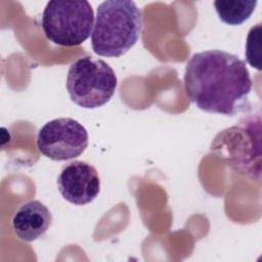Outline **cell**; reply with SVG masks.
I'll list each match as a JSON object with an SVG mask.
<instances>
[{"instance_id":"cell-1","label":"cell","mask_w":262,"mask_h":262,"mask_svg":"<svg viewBox=\"0 0 262 262\" xmlns=\"http://www.w3.org/2000/svg\"><path fill=\"white\" fill-rule=\"evenodd\" d=\"M183 81L190 102L204 112L224 116L245 110L252 91L246 62L219 49L194 53L186 63Z\"/></svg>"},{"instance_id":"cell-2","label":"cell","mask_w":262,"mask_h":262,"mask_svg":"<svg viewBox=\"0 0 262 262\" xmlns=\"http://www.w3.org/2000/svg\"><path fill=\"white\" fill-rule=\"evenodd\" d=\"M141 30L142 12L134 1H103L96 11L92 49L100 56L120 57L136 44Z\"/></svg>"},{"instance_id":"cell-3","label":"cell","mask_w":262,"mask_h":262,"mask_svg":"<svg viewBox=\"0 0 262 262\" xmlns=\"http://www.w3.org/2000/svg\"><path fill=\"white\" fill-rule=\"evenodd\" d=\"M260 117H248L236 125L219 132L211 144V151L230 168L250 179H259Z\"/></svg>"},{"instance_id":"cell-4","label":"cell","mask_w":262,"mask_h":262,"mask_svg":"<svg viewBox=\"0 0 262 262\" xmlns=\"http://www.w3.org/2000/svg\"><path fill=\"white\" fill-rule=\"evenodd\" d=\"M66 85L74 103L83 108H97L114 96L118 79L115 71L104 60L83 56L71 64Z\"/></svg>"},{"instance_id":"cell-5","label":"cell","mask_w":262,"mask_h":262,"mask_svg":"<svg viewBox=\"0 0 262 262\" xmlns=\"http://www.w3.org/2000/svg\"><path fill=\"white\" fill-rule=\"evenodd\" d=\"M45 37L52 43L73 47L92 34L94 11L88 1L52 0L47 2L41 20Z\"/></svg>"},{"instance_id":"cell-6","label":"cell","mask_w":262,"mask_h":262,"mask_svg":"<svg viewBox=\"0 0 262 262\" xmlns=\"http://www.w3.org/2000/svg\"><path fill=\"white\" fill-rule=\"evenodd\" d=\"M88 146L86 128L73 118H56L45 123L37 136L39 151L52 161H68L81 156Z\"/></svg>"},{"instance_id":"cell-7","label":"cell","mask_w":262,"mask_h":262,"mask_svg":"<svg viewBox=\"0 0 262 262\" xmlns=\"http://www.w3.org/2000/svg\"><path fill=\"white\" fill-rule=\"evenodd\" d=\"M57 187L66 201L76 206H84L98 196L100 178L95 167L89 163L74 161L60 171Z\"/></svg>"},{"instance_id":"cell-8","label":"cell","mask_w":262,"mask_h":262,"mask_svg":"<svg viewBox=\"0 0 262 262\" xmlns=\"http://www.w3.org/2000/svg\"><path fill=\"white\" fill-rule=\"evenodd\" d=\"M51 223V212L43 203L37 200L20 205L11 218L14 234L18 239L28 243L42 237Z\"/></svg>"},{"instance_id":"cell-9","label":"cell","mask_w":262,"mask_h":262,"mask_svg":"<svg viewBox=\"0 0 262 262\" xmlns=\"http://www.w3.org/2000/svg\"><path fill=\"white\" fill-rule=\"evenodd\" d=\"M219 18L229 26H238L250 18L256 0H217L213 2Z\"/></svg>"},{"instance_id":"cell-10","label":"cell","mask_w":262,"mask_h":262,"mask_svg":"<svg viewBox=\"0 0 262 262\" xmlns=\"http://www.w3.org/2000/svg\"><path fill=\"white\" fill-rule=\"evenodd\" d=\"M260 33L261 25L253 27L248 35L246 44V56L248 62L257 70H261L260 63Z\"/></svg>"}]
</instances>
